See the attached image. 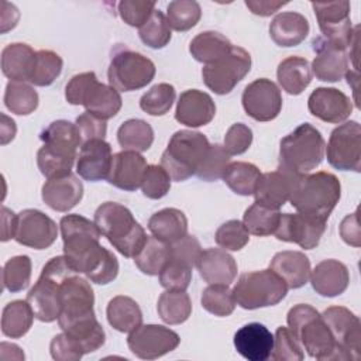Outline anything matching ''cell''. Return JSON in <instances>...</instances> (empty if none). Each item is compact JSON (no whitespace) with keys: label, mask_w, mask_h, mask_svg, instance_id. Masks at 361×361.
<instances>
[{"label":"cell","mask_w":361,"mask_h":361,"mask_svg":"<svg viewBox=\"0 0 361 361\" xmlns=\"http://www.w3.org/2000/svg\"><path fill=\"white\" fill-rule=\"evenodd\" d=\"M63 241V255L78 274H85L90 282L106 285L116 279L118 261L99 240L102 233L94 221L80 214H66L59 221Z\"/></svg>","instance_id":"obj_1"},{"label":"cell","mask_w":361,"mask_h":361,"mask_svg":"<svg viewBox=\"0 0 361 361\" xmlns=\"http://www.w3.org/2000/svg\"><path fill=\"white\" fill-rule=\"evenodd\" d=\"M39 140L44 142L37 152L39 172L47 179L71 173L78 158V148L82 145L76 124L68 120L52 121L41 131Z\"/></svg>","instance_id":"obj_2"},{"label":"cell","mask_w":361,"mask_h":361,"mask_svg":"<svg viewBox=\"0 0 361 361\" xmlns=\"http://www.w3.org/2000/svg\"><path fill=\"white\" fill-rule=\"evenodd\" d=\"M93 221L109 243L127 258H134L148 238L130 209L116 202L102 203L94 212Z\"/></svg>","instance_id":"obj_3"},{"label":"cell","mask_w":361,"mask_h":361,"mask_svg":"<svg viewBox=\"0 0 361 361\" xmlns=\"http://www.w3.org/2000/svg\"><path fill=\"white\" fill-rule=\"evenodd\" d=\"M286 322L292 334L310 357L326 361L344 360L322 314L310 305L299 303L290 307Z\"/></svg>","instance_id":"obj_4"},{"label":"cell","mask_w":361,"mask_h":361,"mask_svg":"<svg viewBox=\"0 0 361 361\" xmlns=\"http://www.w3.org/2000/svg\"><path fill=\"white\" fill-rule=\"evenodd\" d=\"M341 197V185L336 175L320 171L299 175L289 202L299 212L327 220Z\"/></svg>","instance_id":"obj_5"},{"label":"cell","mask_w":361,"mask_h":361,"mask_svg":"<svg viewBox=\"0 0 361 361\" xmlns=\"http://www.w3.org/2000/svg\"><path fill=\"white\" fill-rule=\"evenodd\" d=\"M324 149L326 142L320 131L303 123L281 140L279 168L295 175H305L322 164Z\"/></svg>","instance_id":"obj_6"},{"label":"cell","mask_w":361,"mask_h":361,"mask_svg":"<svg viewBox=\"0 0 361 361\" xmlns=\"http://www.w3.org/2000/svg\"><path fill=\"white\" fill-rule=\"evenodd\" d=\"M75 272L65 255L54 257L44 265L38 281L25 299L39 322L51 323L58 320L61 313V285Z\"/></svg>","instance_id":"obj_7"},{"label":"cell","mask_w":361,"mask_h":361,"mask_svg":"<svg viewBox=\"0 0 361 361\" xmlns=\"http://www.w3.org/2000/svg\"><path fill=\"white\" fill-rule=\"evenodd\" d=\"M65 97L69 104L83 106L87 113L109 120L114 117L123 100L117 89L100 83L94 72H83L71 78L65 87Z\"/></svg>","instance_id":"obj_8"},{"label":"cell","mask_w":361,"mask_h":361,"mask_svg":"<svg viewBox=\"0 0 361 361\" xmlns=\"http://www.w3.org/2000/svg\"><path fill=\"white\" fill-rule=\"evenodd\" d=\"M210 144L204 134L192 130L176 131L161 157V166L172 180L182 182L196 173Z\"/></svg>","instance_id":"obj_9"},{"label":"cell","mask_w":361,"mask_h":361,"mask_svg":"<svg viewBox=\"0 0 361 361\" xmlns=\"http://www.w3.org/2000/svg\"><path fill=\"white\" fill-rule=\"evenodd\" d=\"M286 282L271 268L243 274L234 285L235 303L247 310L278 305L288 293Z\"/></svg>","instance_id":"obj_10"},{"label":"cell","mask_w":361,"mask_h":361,"mask_svg":"<svg viewBox=\"0 0 361 361\" xmlns=\"http://www.w3.org/2000/svg\"><path fill=\"white\" fill-rule=\"evenodd\" d=\"M155 76L154 62L140 52L123 48L111 56L107 79L110 86L121 92L145 87Z\"/></svg>","instance_id":"obj_11"},{"label":"cell","mask_w":361,"mask_h":361,"mask_svg":"<svg viewBox=\"0 0 361 361\" xmlns=\"http://www.w3.org/2000/svg\"><path fill=\"white\" fill-rule=\"evenodd\" d=\"M251 69V55L241 47L233 45L220 59L207 63L202 69L204 85L216 94L230 93Z\"/></svg>","instance_id":"obj_12"},{"label":"cell","mask_w":361,"mask_h":361,"mask_svg":"<svg viewBox=\"0 0 361 361\" xmlns=\"http://www.w3.org/2000/svg\"><path fill=\"white\" fill-rule=\"evenodd\" d=\"M94 293L87 278L71 274L61 285V313L58 324L62 330L73 323L94 316Z\"/></svg>","instance_id":"obj_13"},{"label":"cell","mask_w":361,"mask_h":361,"mask_svg":"<svg viewBox=\"0 0 361 361\" xmlns=\"http://www.w3.org/2000/svg\"><path fill=\"white\" fill-rule=\"evenodd\" d=\"M327 161L340 171H361V126L345 121L336 127L327 142Z\"/></svg>","instance_id":"obj_14"},{"label":"cell","mask_w":361,"mask_h":361,"mask_svg":"<svg viewBox=\"0 0 361 361\" xmlns=\"http://www.w3.org/2000/svg\"><path fill=\"white\" fill-rule=\"evenodd\" d=\"M312 7L323 38L347 49L351 45L355 30L358 28H353L351 25L350 1H313Z\"/></svg>","instance_id":"obj_15"},{"label":"cell","mask_w":361,"mask_h":361,"mask_svg":"<svg viewBox=\"0 0 361 361\" xmlns=\"http://www.w3.org/2000/svg\"><path fill=\"white\" fill-rule=\"evenodd\" d=\"M180 343L178 333L161 324H140L130 331V351L141 360H155L173 351Z\"/></svg>","instance_id":"obj_16"},{"label":"cell","mask_w":361,"mask_h":361,"mask_svg":"<svg viewBox=\"0 0 361 361\" xmlns=\"http://www.w3.org/2000/svg\"><path fill=\"white\" fill-rule=\"evenodd\" d=\"M322 319L331 331L344 360H360L361 323L347 307L331 306L322 313Z\"/></svg>","instance_id":"obj_17"},{"label":"cell","mask_w":361,"mask_h":361,"mask_svg":"<svg viewBox=\"0 0 361 361\" xmlns=\"http://www.w3.org/2000/svg\"><path fill=\"white\" fill-rule=\"evenodd\" d=\"M327 220L305 214V213H283L274 231V235L286 243H295L300 248L312 250L319 245L323 233L326 231Z\"/></svg>","instance_id":"obj_18"},{"label":"cell","mask_w":361,"mask_h":361,"mask_svg":"<svg viewBox=\"0 0 361 361\" xmlns=\"http://www.w3.org/2000/svg\"><path fill=\"white\" fill-rule=\"evenodd\" d=\"M245 113L257 121H271L278 117L282 109L279 87L267 78L248 83L241 96Z\"/></svg>","instance_id":"obj_19"},{"label":"cell","mask_w":361,"mask_h":361,"mask_svg":"<svg viewBox=\"0 0 361 361\" xmlns=\"http://www.w3.org/2000/svg\"><path fill=\"white\" fill-rule=\"evenodd\" d=\"M58 237L56 223L37 209H24L17 214L14 240L34 250H45Z\"/></svg>","instance_id":"obj_20"},{"label":"cell","mask_w":361,"mask_h":361,"mask_svg":"<svg viewBox=\"0 0 361 361\" xmlns=\"http://www.w3.org/2000/svg\"><path fill=\"white\" fill-rule=\"evenodd\" d=\"M307 109L322 121L338 124L350 117L353 100L336 87H317L307 99Z\"/></svg>","instance_id":"obj_21"},{"label":"cell","mask_w":361,"mask_h":361,"mask_svg":"<svg viewBox=\"0 0 361 361\" xmlns=\"http://www.w3.org/2000/svg\"><path fill=\"white\" fill-rule=\"evenodd\" d=\"M316 56L312 62V71L316 79L322 82H338L348 72V58L345 49L319 37L312 42Z\"/></svg>","instance_id":"obj_22"},{"label":"cell","mask_w":361,"mask_h":361,"mask_svg":"<svg viewBox=\"0 0 361 361\" xmlns=\"http://www.w3.org/2000/svg\"><path fill=\"white\" fill-rule=\"evenodd\" d=\"M111 161V147L107 141L102 138L89 140L80 145L76 172L80 178L89 182L103 180L109 176Z\"/></svg>","instance_id":"obj_23"},{"label":"cell","mask_w":361,"mask_h":361,"mask_svg":"<svg viewBox=\"0 0 361 361\" xmlns=\"http://www.w3.org/2000/svg\"><path fill=\"white\" fill-rule=\"evenodd\" d=\"M216 114V104L210 94L197 89H188L180 93L175 118L186 127H202L209 124Z\"/></svg>","instance_id":"obj_24"},{"label":"cell","mask_w":361,"mask_h":361,"mask_svg":"<svg viewBox=\"0 0 361 361\" xmlns=\"http://www.w3.org/2000/svg\"><path fill=\"white\" fill-rule=\"evenodd\" d=\"M298 176L299 175L290 173L281 168L272 172L261 173L252 193L255 196V202L279 210V207L289 200Z\"/></svg>","instance_id":"obj_25"},{"label":"cell","mask_w":361,"mask_h":361,"mask_svg":"<svg viewBox=\"0 0 361 361\" xmlns=\"http://www.w3.org/2000/svg\"><path fill=\"white\" fill-rule=\"evenodd\" d=\"M147 166V161L140 152L123 149L113 155L107 180L118 189L127 192L137 190L141 186Z\"/></svg>","instance_id":"obj_26"},{"label":"cell","mask_w":361,"mask_h":361,"mask_svg":"<svg viewBox=\"0 0 361 361\" xmlns=\"http://www.w3.org/2000/svg\"><path fill=\"white\" fill-rule=\"evenodd\" d=\"M83 196V185L72 172L48 179L41 189V197L47 206L56 212L73 209Z\"/></svg>","instance_id":"obj_27"},{"label":"cell","mask_w":361,"mask_h":361,"mask_svg":"<svg viewBox=\"0 0 361 361\" xmlns=\"http://www.w3.org/2000/svg\"><path fill=\"white\" fill-rule=\"evenodd\" d=\"M234 347L248 361H265L274 348V334L261 323H248L234 334Z\"/></svg>","instance_id":"obj_28"},{"label":"cell","mask_w":361,"mask_h":361,"mask_svg":"<svg viewBox=\"0 0 361 361\" xmlns=\"http://www.w3.org/2000/svg\"><path fill=\"white\" fill-rule=\"evenodd\" d=\"M196 267L202 279L209 285H230L237 276L235 259L221 248L202 251Z\"/></svg>","instance_id":"obj_29"},{"label":"cell","mask_w":361,"mask_h":361,"mask_svg":"<svg viewBox=\"0 0 361 361\" xmlns=\"http://www.w3.org/2000/svg\"><path fill=\"white\" fill-rule=\"evenodd\" d=\"M310 283L316 293L322 296H338L350 283L348 268L337 259H324L310 272Z\"/></svg>","instance_id":"obj_30"},{"label":"cell","mask_w":361,"mask_h":361,"mask_svg":"<svg viewBox=\"0 0 361 361\" xmlns=\"http://www.w3.org/2000/svg\"><path fill=\"white\" fill-rule=\"evenodd\" d=\"M307 18L296 11H283L274 17L269 24V37L279 47H296L309 34Z\"/></svg>","instance_id":"obj_31"},{"label":"cell","mask_w":361,"mask_h":361,"mask_svg":"<svg viewBox=\"0 0 361 361\" xmlns=\"http://www.w3.org/2000/svg\"><path fill=\"white\" fill-rule=\"evenodd\" d=\"M269 268L278 274L288 288L298 289L307 283L310 278V261L300 251H281L271 259Z\"/></svg>","instance_id":"obj_32"},{"label":"cell","mask_w":361,"mask_h":361,"mask_svg":"<svg viewBox=\"0 0 361 361\" xmlns=\"http://www.w3.org/2000/svg\"><path fill=\"white\" fill-rule=\"evenodd\" d=\"M35 51L24 42H13L1 51V71L3 75L14 82H30Z\"/></svg>","instance_id":"obj_33"},{"label":"cell","mask_w":361,"mask_h":361,"mask_svg":"<svg viewBox=\"0 0 361 361\" xmlns=\"http://www.w3.org/2000/svg\"><path fill=\"white\" fill-rule=\"evenodd\" d=\"M148 230L158 240L173 244L188 234V219L182 210L165 207L149 217Z\"/></svg>","instance_id":"obj_34"},{"label":"cell","mask_w":361,"mask_h":361,"mask_svg":"<svg viewBox=\"0 0 361 361\" xmlns=\"http://www.w3.org/2000/svg\"><path fill=\"white\" fill-rule=\"evenodd\" d=\"M276 78L286 93L300 94L312 82L310 65L302 56H288L278 65Z\"/></svg>","instance_id":"obj_35"},{"label":"cell","mask_w":361,"mask_h":361,"mask_svg":"<svg viewBox=\"0 0 361 361\" xmlns=\"http://www.w3.org/2000/svg\"><path fill=\"white\" fill-rule=\"evenodd\" d=\"M109 324L121 333H130L142 324V312L138 303L128 296H114L106 309Z\"/></svg>","instance_id":"obj_36"},{"label":"cell","mask_w":361,"mask_h":361,"mask_svg":"<svg viewBox=\"0 0 361 361\" xmlns=\"http://www.w3.org/2000/svg\"><path fill=\"white\" fill-rule=\"evenodd\" d=\"M231 47L233 44L223 34L217 31H204L190 41L189 52L197 62L207 65L224 56Z\"/></svg>","instance_id":"obj_37"},{"label":"cell","mask_w":361,"mask_h":361,"mask_svg":"<svg viewBox=\"0 0 361 361\" xmlns=\"http://www.w3.org/2000/svg\"><path fill=\"white\" fill-rule=\"evenodd\" d=\"M34 317V312L27 300H13L3 309L1 333L10 338H20L31 329Z\"/></svg>","instance_id":"obj_38"},{"label":"cell","mask_w":361,"mask_h":361,"mask_svg":"<svg viewBox=\"0 0 361 361\" xmlns=\"http://www.w3.org/2000/svg\"><path fill=\"white\" fill-rule=\"evenodd\" d=\"M157 310L166 324H180L189 319L192 313V302L185 290L166 289L158 298Z\"/></svg>","instance_id":"obj_39"},{"label":"cell","mask_w":361,"mask_h":361,"mask_svg":"<svg viewBox=\"0 0 361 361\" xmlns=\"http://www.w3.org/2000/svg\"><path fill=\"white\" fill-rule=\"evenodd\" d=\"M117 141L123 149L142 152L152 145L154 130L141 118H130L118 127Z\"/></svg>","instance_id":"obj_40"},{"label":"cell","mask_w":361,"mask_h":361,"mask_svg":"<svg viewBox=\"0 0 361 361\" xmlns=\"http://www.w3.org/2000/svg\"><path fill=\"white\" fill-rule=\"evenodd\" d=\"M171 259V244L157 237H148L141 251L134 257L138 269L145 275H158L165 264Z\"/></svg>","instance_id":"obj_41"},{"label":"cell","mask_w":361,"mask_h":361,"mask_svg":"<svg viewBox=\"0 0 361 361\" xmlns=\"http://www.w3.org/2000/svg\"><path fill=\"white\" fill-rule=\"evenodd\" d=\"M261 176L259 169L250 162H230L223 173L224 183L237 195L250 196L254 193Z\"/></svg>","instance_id":"obj_42"},{"label":"cell","mask_w":361,"mask_h":361,"mask_svg":"<svg viewBox=\"0 0 361 361\" xmlns=\"http://www.w3.org/2000/svg\"><path fill=\"white\" fill-rule=\"evenodd\" d=\"M4 104L11 113L27 116L38 107V93L25 82L10 80L4 92Z\"/></svg>","instance_id":"obj_43"},{"label":"cell","mask_w":361,"mask_h":361,"mask_svg":"<svg viewBox=\"0 0 361 361\" xmlns=\"http://www.w3.org/2000/svg\"><path fill=\"white\" fill-rule=\"evenodd\" d=\"M281 213L276 209H271L264 206L258 202L251 204L243 217V223L250 234L264 237L274 234L278 223H279Z\"/></svg>","instance_id":"obj_44"},{"label":"cell","mask_w":361,"mask_h":361,"mask_svg":"<svg viewBox=\"0 0 361 361\" xmlns=\"http://www.w3.org/2000/svg\"><path fill=\"white\" fill-rule=\"evenodd\" d=\"M63 66L62 58L51 49H39L35 54V62L30 83L35 86H49L61 75Z\"/></svg>","instance_id":"obj_45"},{"label":"cell","mask_w":361,"mask_h":361,"mask_svg":"<svg viewBox=\"0 0 361 361\" xmlns=\"http://www.w3.org/2000/svg\"><path fill=\"white\" fill-rule=\"evenodd\" d=\"M202 17L200 4L195 0H173L166 6V20L175 31L193 28Z\"/></svg>","instance_id":"obj_46"},{"label":"cell","mask_w":361,"mask_h":361,"mask_svg":"<svg viewBox=\"0 0 361 361\" xmlns=\"http://www.w3.org/2000/svg\"><path fill=\"white\" fill-rule=\"evenodd\" d=\"M200 302L204 310L219 317L230 316L235 307V299L228 285H209L202 292Z\"/></svg>","instance_id":"obj_47"},{"label":"cell","mask_w":361,"mask_h":361,"mask_svg":"<svg viewBox=\"0 0 361 361\" xmlns=\"http://www.w3.org/2000/svg\"><path fill=\"white\" fill-rule=\"evenodd\" d=\"M138 35L141 41L152 49H159L168 45L171 41V27L166 16L159 10H154L148 21L140 27Z\"/></svg>","instance_id":"obj_48"},{"label":"cell","mask_w":361,"mask_h":361,"mask_svg":"<svg viewBox=\"0 0 361 361\" xmlns=\"http://www.w3.org/2000/svg\"><path fill=\"white\" fill-rule=\"evenodd\" d=\"M176 97L175 87L169 83L154 85L140 99V107L149 116L166 114Z\"/></svg>","instance_id":"obj_49"},{"label":"cell","mask_w":361,"mask_h":361,"mask_svg":"<svg viewBox=\"0 0 361 361\" xmlns=\"http://www.w3.org/2000/svg\"><path fill=\"white\" fill-rule=\"evenodd\" d=\"M31 259L28 255H16L3 267V285L10 292L24 290L31 279Z\"/></svg>","instance_id":"obj_50"},{"label":"cell","mask_w":361,"mask_h":361,"mask_svg":"<svg viewBox=\"0 0 361 361\" xmlns=\"http://www.w3.org/2000/svg\"><path fill=\"white\" fill-rule=\"evenodd\" d=\"M230 154L220 144H213L209 147L203 159L200 161L196 176L206 182H213L223 178V173L230 164Z\"/></svg>","instance_id":"obj_51"},{"label":"cell","mask_w":361,"mask_h":361,"mask_svg":"<svg viewBox=\"0 0 361 361\" xmlns=\"http://www.w3.org/2000/svg\"><path fill=\"white\" fill-rule=\"evenodd\" d=\"M216 243L226 251H240L250 241V233L240 220H228L216 231Z\"/></svg>","instance_id":"obj_52"},{"label":"cell","mask_w":361,"mask_h":361,"mask_svg":"<svg viewBox=\"0 0 361 361\" xmlns=\"http://www.w3.org/2000/svg\"><path fill=\"white\" fill-rule=\"evenodd\" d=\"M271 357L275 361H302L305 354L298 338L288 327H278L274 336V348Z\"/></svg>","instance_id":"obj_53"},{"label":"cell","mask_w":361,"mask_h":361,"mask_svg":"<svg viewBox=\"0 0 361 361\" xmlns=\"http://www.w3.org/2000/svg\"><path fill=\"white\" fill-rule=\"evenodd\" d=\"M171 176L161 165H148L141 182L144 196L148 199L164 197L171 189Z\"/></svg>","instance_id":"obj_54"},{"label":"cell","mask_w":361,"mask_h":361,"mask_svg":"<svg viewBox=\"0 0 361 361\" xmlns=\"http://www.w3.org/2000/svg\"><path fill=\"white\" fill-rule=\"evenodd\" d=\"M158 276L161 286L165 289L186 290L192 281V267L176 259H169Z\"/></svg>","instance_id":"obj_55"},{"label":"cell","mask_w":361,"mask_h":361,"mask_svg":"<svg viewBox=\"0 0 361 361\" xmlns=\"http://www.w3.org/2000/svg\"><path fill=\"white\" fill-rule=\"evenodd\" d=\"M121 20L131 27H141L148 21L155 10V1L121 0L117 6Z\"/></svg>","instance_id":"obj_56"},{"label":"cell","mask_w":361,"mask_h":361,"mask_svg":"<svg viewBox=\"0 0 361 361\" xmlns=\"http://www.w3.org/2000/svg\"><path fill=\"white\" fill-rule=\"evenodd\" d=\"M49 351L52 358L56 361H78L85 354L82 345L65 331L52 338Z\"/></svg>","instance_id":"obj_57"},{"label":"cell","mask_w":361,"mask_h":361,"mask_svg":"<svg viewBox=\"0 0 361 361\" xmlns=\"http://www.w3.org/2000/svg\"><path fill=\"white\" fill-rule=\"evenodd\" d=\"M252 142V131L243 123L233 124L224 135V149L230 155L244 154Z\"/></svg>","instance_id":"obj_58"},{"label":"cell","mask_w":361,"mask_h":361,"mask_svg":"<svg viewBox=\"0 0 361 361\" xmlns=\"http://www.w3.org/2000/svg\"><path fill=\"white\" fill-rule=\"evenodd\" d=\"M200 243L195 235L186 234L179 241L171 244V259H176L189 267H195L200 254H202Z\"/></svg>","instance_id":"obj_59"},{"label":"cell","mask_w":361,"mask_h":361,"mask_svg":"<svg viewBox=\"0 0 361 361\" xmlns=\"http://www.w3.org/2000/svg\"><path fill=\"white\" fill-rule=\"evenodd\" d=\"M80 138H82V144L89 141V140H96V138H102L104 140L106 133H107V123L106 120H102L87 111L82 113L80 116L76 117L75 121Z\"/></svg>","instance_id":"obj_60"},{"label":"cell","mask_w":361,"mask_h":361,"mask_svg":"<svg viewBox=\"0 0 361 361\" xmlns=\"http://www.w3.org/2000/svg\"><path fill=\"white\" fill-rule=\"evenodd\" d=\"M340 234L347 244L360 247V227H358V221H357V213L347 216L341 221Z\"/></svg>","instance_id":"obj_61"},{"label":"cell","mask_w":361,"mask_h":361,"mask_svg":"<svg viewBox=\"0 0 361 361\" xmlns=\"http://www.w3.org/2000/svg\"><path fill=\"white\" fill-rule=\"evenodd\" d=\"M288 4V1H276V0H245V6L251 10L252 14L268 17L278 11L281 7Z\"/></svg>","instance_id":"obj_62"},{"label":"cell","mask_w":361,"mask_h":361,"mask_svg":"<svg viewBox=\"0 0 361 361\" xmlns=\"http://www.w3.org/2000/svg\"><path fill=\"white\" fill-rule=\"evenodd\" d=\"M1 241H7L14 238L16 228H17V216L7 207L1 209Z\"/></svg>","instance_id":"obj_63"},{"label":"cell","mask_w":361,"mask_h":361,"mask_svg":"<svg viewBox=\"0 0 361 361\" xmlns=\"http://www.w3.org/2000/svg\"><path fill=\"white\" fill-rule=\"evenodd\" d=\"M16 123L7 117L6 114H1V126H0V135H1V145L8 144L14 135H16Z\"/></svg>","instance_id":"obj_64"}]
</instances>
